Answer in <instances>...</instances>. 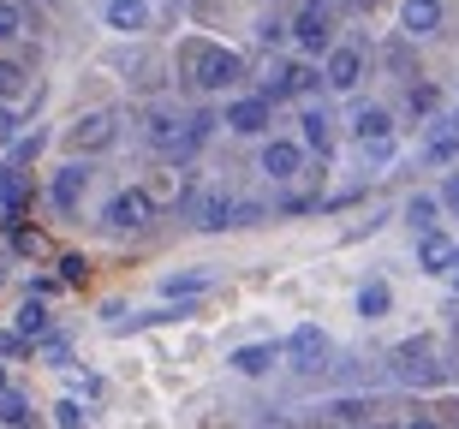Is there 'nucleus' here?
Here are the masks:
<instances>
[{
  "label": "nucleus",
  "instance_id": "1",
  "mask_svg": "<svg viewBox=\"0 0 459 429\" xmlns=\"http://www.w3.org/2000/svg\"><path fill=\"white\" fill-rule=\"evenodd\" d=\"M186 78L197 90H227L245 78V60L233 48H215V42H186Z\"/></svg>",
  "mask_w": 459,
  "mask_h": 429
},
{
  "label": "nucleus",
  "instance_id": "2",
  "mask_svg": "<svg viewBox=\"0 0 459 429\" xmlns=\"http://www.w3.org/2000/svg\"><path fill=\"white\" fill-rule=\"evenodd\" d=\"M119 138V114H108V107H96V114H84V120L66 132V143L78 155H96V150H108V143Z\"/></svg>",
  "mask_w": 459,
  "mask_h": 429
},
{
  "label": "nucleus",
  "instance_id": "3",
  "mask_svg": "<svg viewBox=\"0 0 459 429\" xmlns=\"http://www.w3.org/2000/svg\"><path fill=\"white\" fill-rule=\"evenodd\" d=\"M263 209L256 203H233V197H204V209H197V227L204 233H221V227H251Z\"/></svg>",
  "mask_w": 459,
  "mask_h": 429
},
{
  "label": "nucleus",
  "instance_id": "4",
  "mask_svg": "<svg viewBox=\"0 0 459 429\" xmlns=\"http://www.w3.org/2000/svg\"><path fill=\"white\" fill-rule=\"evenodd\" d=\"M155 221V203L150 191H119L114 203H108V227H119V233H137V227Z\"/></svg>",
  "mask_w": 459,
  "mask_h": 429
},
{
  "label": "nucleus",
  "instance_id": "5",
  "mask_svg": "<svg viewBox=\"0 0 459 429\" xmlns=\"http://www.w3.org/2000/svg\"><path fill=\"white\" fill-rule=\"evenodd\" d=\"M292 36H299V48H310V54H323L328 42H334V18H328V6H323V0H310L305 13H299Z\"/></svg>",
  "mask_w": 459,
  "mask_h": 429
},
{
  "label": "nucleus",
  "instance_id": "6",
  "mask_svg": "<svg viewBox=\"0 0 459 429\" xmlns=\"http://www.w3.org/2000/svg\"><path fill=\"white\" fill-rule=\"evenodd\" d=\"M394 370H400V382H418V388H429V382L442 376V370L429 364V346H424V340L400 346V352H394Z\"/></svg>",
  "mask_w": 459,
  "mask_h": 429
},
{
  "label": "nucleus",
  "instance_id": "7",
  "mask_svg": "<svg viewBox=\"0 0 459 429\" xmlns=\"http://www.w3.org/2000/svg\"><path fill=\"white\" fill-rule=\"evenodd\" d=\"M150 143L155 150H173V155H191L186 150V120L173 107H150Z\"/></svg>",
  "mask_w": 459,
  "mask_h": 429
},
{
  "label": "nucleus",
  "instance_id": "8",
  "mask_svg": "<svg viewBox=\"0 0 459 429\" xmlns=\"http://www.w3.org/2000/svg\"><path fill=\"white\" fill-rule=\"evenodd\" d=\"M84 185H90V167L84 161H72V167H60L54 173V209H60V215H72V209H78V197H84Z\"/></svg>",
  "mask_w": 459,
  "mask_h": 429
},
{
  "label": "nucleus",
  "instance_id": "9",
  "mask_svg": "<svg viewBox=\"0 0 459 429\" xmlns=\"http://www.w3.org/2000/svg\"><path fill=\"white\" fill-rule=\"evenodd\" d=\"M352 132L364 150H382V143H394V120L382 114V107H358L352 114Z\"/></svg>",
  "mask_w": 459,
  "mask_h": 429
},
{
  "label": "nucleus",
  "instance_id": "10",
  "mask_svg": "<svg viewBox=\"0 0 459 429\" xmlns=\"http://www.w3.org/2000/svg\"><path fill=\"white\" fill-rule=\"evenodd\" d=\"M454 262H459V245L442 239V233H429V239L418 245V269H424V275H454Z\"/></svg>",
  "mask_w": 459,
  "mask_h": 429
},
{
  "label": "nucleus",
  "instance_id": "11",
  "mask_svg": "<svg viewBox=\"0 0 459 429\" xmlns=\"http://www.w3.org/2000/svg\"><path fill=\"white\" fill-rule=\"evenodd\" d=\"M400 24H406V36H436L442 30V0H406Z\"/></svg>",
  "mask_w": 459,
  "mask_h": 429
},
{
  "label": "nucleus",
  "instance_id": "12",
  "mask_svg": "<svg viewBox=\"0 0 459 429\" xmlns=\"http://www.w3.org/2000/svg\"><path fill=\"white\" fill-rule=\"evenodd\" d=\"M227 125H233V132H245V138L269 132V102H263V96H245V102H233V107H227Z\"/></svg>",
  "mask_w": 459,
  "mask_h": 429
},
{
  "label": "nucleus",
  "instance_id": "13",
  "mask_svg": "<svg viewBox=\"0 0 459 429\" xmlns=\"http://www.w3.org/2000/svg\"><path fill=\"white\" fill-rule=\"evenodd\" d=\"M364 78V54L358 48H334L328 54V90H358Z\"/></svg>",
  "mask_w": 459,
  "mask_h": 429
},
{
  "label": "nucleus",
  "instance_id": "14",
  "mask_svg": "<svg viewBox=\"0 0 459 429\" xmlns=\"http://www.w3.org/2000/svg\"><path fill=\"white\" fill-rule=\"evenodd\" d=\"M299 161H305V155H299V143H287V138L263 143V173H269V179H292V173H299Z\"/></svg>",
  "mask_w": 459,
  "mask_h": 429
},
{
  "label": "nucleus",
  "instance_id": "15",
  "mask_svg": "<svg viewBox=\"0 0 459 429\" xmlns=\"http://www.w3.org/2000/svg\"><path fill=\"white\" fill-rule=\"evenodd\" d=\"M292 358L305 364V370H323V358H328V334H323V328H299V334H292Z\"/></svg>",
  "mask_w": 459,
  "mask_h": 429
},
{
  "label": "nucleus",
  "instance_id": "16",
  "mask_svg": "<svg viewBox=\"0 0 459 429\" xmlns=\"http://www.w3.org/2000/svg\"><path fill=\"white\" fill-rule=\"evenodd\" d=\"M108 24L114 30H143L150 24V6L143 0H108Z\"/></svg>",
  "mask_w": 459,
  "mask_h": 429
},
{
  "label": "nucleus",
  "instance_id": "17",
  "mask_svg": "<svg viewBox=\"0 0 459 429\" xmlns=\"http://www.w3.org/2000/svg\"><path fill=\"white\" fill-rule=\"evenodd\" d=\"M388 305H394L388 280H370V287L358 292V316H364V322H382V316H388Z\"/></svg>",
  "mask_w": 459,
  "mask_h": 429
},
{
  "label": "nucleus",
  "instance_id": "18",
  "mask_svg": "<svg viewBox=\"0 0 459 429\" xmlns=\"http://www.w3.org/2000/svg\"><path fill=\"white\" fill-rule=\"evenodd\" d=\"M227 364H233L238 376H263V370L274 364V346H238V352H233Z\"/></svg>",
  "mask_w": 459,
  "mask_h": 429
},
{
  "label": "nucleus",
  "instance_id": "19",
  "mask_svg": "<svg viewBox=\"0 0 459 429\" xmlns=\"http://www.w3.org/2000/svg\"><path fill=\"white\" fill-rule=\"evenodd\" d=\"M299 125H305V143H310V150H323V155H328V143H334V120H328L323 107H310Z\"/></svg>",
  "mask_w": 459,
  "mask_h": 429
},
{
  "label": "nucleus",
  "instance_id": "20",
  "mask_svg": "<svg viewBox=\"0 0 459 429\" xmlns=\"http://www.w3.org/2000/svg\"><path fill=\"white\" fill-rule=\"evenodd\" d=\"M406 221H411V233H418V239H429V233H436V197H411V203H406Z\"/></svg>",
  "mask_w": 459,
  "mask_h": 429
},
{
  "label": "nucleus",
  "instance_id": "21",
  "mask_svg": "<svg viewBox=\"0 0 459 429\" xmlns=\"http://www.w3.org/2000/svg\"><path fill=\"white\" fill-rule=\"evenodd\" d=\"M429 161H454L459 155V120H442V132H436V138H429Z\"/></svg>",
  "mask_w": 459,
  "mask_h": 429
},
{
  "label": "nucleus",
  "instance_id": "22",
  "mask_svg": "<svg viewBox=\"0 0 459 429\" xmlns=\"http://www.w3.org/2000/svg\"><path fill=\"white\" fill-rule=\"evenodd\" d=\"M18 334H24V340H36V334H48V310H42V298H30V305L18 310Z\"/></svg>",
  "mask_w": 459,
  "mask_h": 429
},
{
  "label": "nucleus",
  "instance_id": "23",
  "mask_svg": "<svg viewBox=\"0 0 459 429\" xmlns=\"http://www.w3.org/2000/svg\"><path fill=\"white\" fill-rule=\"evenodd\" d=\"M316 84H323V72H316V66H287V90H292V96H310Z\"/></svg>",
  "mask_w": 459,
  "mask_h": 429
},
{
  "label": "nucleus",
  "instance_id": "24",
  "mask_svg": "<svg viewBox=\"0 0 459 429\" xmlns=\"http://www.w3.org/2000/svg\"><path fill=\"white\" fill-rule=\"evenodd\" d=\"M42 143H48L42 132H30V138H18V143H13V161H6V167H30L36 155H42Z\"/></svg>",
  "mask_w": 459,
  "mask_h": 429
},
{
  "label": "nucleus",
  "instance_id": "25",
  "mask_svg": "<svg viewBox=\"0 0 459 429\" xmlns=\"http://www.w3.org/2000/svg\"><path fill=\"white\" fill-rule=\"evenodd\" d=\"M0 424H30V406H24V394H0Z\"/></svg>",
  "mask_w": 459,
  "mask_h": 429
},
{
  "label": "nucleus",
  "instance_id": "26",
  "mask_svg": "<svg viewBox=\"0 0 459 429\" xmlns=\"http://www.w3.org/2000/svg\"><path fill=\"white\" fill-rule=\"evenodd\" d=\"M24 84H30V78H24V66H18V60H0V96H18Z\"/></svg>",
  "mask_w": 459,
  "mask_h": 429
},
{
  "label": "nucleus",
  "instance_id": "27",
  "mask_svg": "<svg viewBox=\"0 0 459 429\" xmlns=\"http://www.w3.org/2000/svg\"><path fill=\"white\" fill-rule=\"evenodd\" d=\"M54 424H60V429H84L90 417H84V406H78V399H60V406H54Z\"/></svg>",
  "mask_w": 459,
  "mask_h": 429
},
{
  "label": "nucleus",
  "instance_id": "28",
  "mask_svg": "<svg viewBox=\"0 0 459 429\" xmlns=\"http://www.w3.org/2000/svg\"><path fill=\"white\" fill-rule=\"evenodd\" d=\"M204 287H209L204 269H197V275H168V292H173V298H179V292H204Z\"/></svg>",
  "mask_w": 459,
  "mask_h": 429
},
{
  "label": "nucleus",
  "instance_id": "29",
  "mask_svg": "<svg viewBox=\"0 0 459 429\" xmlns=\"http://www.w3.org/2000/svg\"><path fill=\"white\" fill-rule=\"evenodd\" d=\"M84 275H90L84 257H60V280H66V287H84Z\"/></svg>",
  "mask_w": 459,
  "mask_h": 429
},
{
  "label": "nucleus",
  "instance_id": "30",
  "mask_svg": "<svg viewBox=\"0 0 459 429\" xmlns=\"http://www.w3.org/2000/svg\"><path fill=\"white\" fill-rule=\"evenodd\" d=\"M24 30V18H18V6L13 0H0V36H18Z\"/></svg>",
  "mask_w": 459,
  "mask_h": 429
},
{
  "label": "nucleus",
  "instance_id": "31",
  "mask_svg": "<svg viewBox=\"0 0 459 429\" xmlns=\"http://www.w3.org/2000/svg\"><path fill=\"white\" fill-rule=\"evenodd\" d=\"M406 102H411V114H429V107H436V90H429V84H411Z\"/></svg>",
  "mask_w": 459,
  "mask_h": 429
},
{
  "label": "nucleus",
  "instance_id": "32",
  "mask_svg": "<svg viewBox=\"0 0 459 429\" xmlns=\"http://www.w3.org/2000/svg\"><path fill=\"white\" fill-rule=\"evenodd\" d=\"M24 346H30L24 334H0V358H24Z\"/></svg>",
  "mask_w": 459,
  "mask_h": 429
},
{
  "label": "nucleus",
  "instance_id": "33",
  "mask_svg": "<svg viewBox=\"0 0 459 429\" xmlns=\"http://www.w3.org/2000/svg\"><path fill=\"white\" fill-rule=\"evenodd\" d=\"M281 36H287V24H274V18H269V24H256V42H263V48H274Z\"/></svg>",
  "mask_w": 459,
  "mask_h": 429
},
{
  "label": "nucleus",
  "instance_id": "34",
  "mask_svg": "<svg viewBox=\"0 0 459 429\" xmlns=\"http://www.w3.org/2000/svg\"><path fill=\"white\" fill-rule=\"evenodd\" d=\"M0 143H13V114L0 107Z\"/></svg>",
  "mask_w": 459,
  "mask_h": 429
},
{
  "label": "nucleus",
  "instance_id": "35",
  "mask_svg": "<svg viewBox=\"0 0 459 429\" xmlns=\"http://www.w3.org/2000/svg\"><path fill=\"white\" fill-rule=\"evenodd\" d=\"M447 203L459 209V173H454V179H447Z\"/></svg>",
  "mask_w": 459,
  "mask_h": 429
},
{
  "label": "nucleus",
  "instance_id": "36",
  "mask_svg": "<svg viewBox=\"0 0 459 429\" xmlns=\"http://www.w3.org/2000/svg\"><path fill=\"white\" fill-rule=\"evenodd\" d=\"M406 429H436V424H429V417H418V424H406Z\"/></svg>",
  "mask_w": 459,
  "mask_h": 429
},
{
  "label": "nucleus",
  "instance_id": "37",
  "mask_svg": "<svg viewBox=\"0 0 459 429\" xmlns=\"http://www.w3.org/2000/svg\"><path fill=\"white\" fill-rule=\"evenodd\" d=\"M0 394H6V370H0Z\"/></svg>",
  "mask_w": 459,
  "mask_h": 429
},
{
  "label": "nucleus",
  "instance_id": "38",
  "mask_svg": "<svg viewBox=\"0 0 459 429\" xmlns=\"http://www.w3.org/2000/svg\"><path fill=\"white\" fill-rule=\"evenodd\" d=\"M454 287H459V262H454Z\"/></svg>",
  "mask_w": 459,
  "mask_h": 429
}]
</instances>
